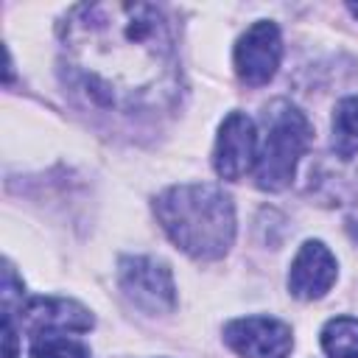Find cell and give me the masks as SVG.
<instances>
[{"label":"cell","mask_w":358,"mask_h":358,"mask_svg":"<svg viewBox=\"0 0 358 358\" xmlns=\"http://www.w3.org/2000/svg\"><path fill=\"white\" fill-rule=\"evenodd\" d=\"M67 81L101 109L168 112L182 87L173 25L151 3H81L59 22Z\"/></svg>","instance_id":"cell-1"},{"label":"cell","mask_w":358,"mask_h":358,"mask_svg":"<svg viewBox=\"0 0 358 358\" xmlns=\"http://www.w3.org/2000/svg\"><path fill=\"white\" fill-rule=\"evenodd\" d=\"M165 235L196 260H218L235 241V204L218 185H173L154 199Z\"/></svg>","instance_id":"cell-2"},{"label":"cell","mask_w":358,"mask_h":358,"mask_svg":"<svg viewBox=\"0 0 358 358\" xmlns=\"http://www.w3.org/2000/svg\"><path fill=\"white\" fill-rule=\"evenodd\" d=\"M263 126H266V137L260 143L255 179H257L260 190L277 193L294 182L296 165L310 145L313 129H310L305 112L282 98H277L266 106Z\"/></svg>","instance_id":"cell-3"},{"label":"cell","mask_w":358,"mask_h":358,"mask_svg":"<svg viewBox=\"0 0 358 358\" xmlns=\"http://www.w3.org/2000/svg\"><path fill=\"white\" fill-rule=\"evenodd\" d=\"M123 296L145 313H171L176 308V282L168 263L148 255H126L117 263Z\"/></svg>","instance_id":"cell-4"},{"label":"cell","mask_w":358,"mask_h":358,"mask_svg":"<svg viewBox=\"0 0 358 358\" xmlns=\"http://www.w3.org/2000/svg\"><path fill=\"white\" fill-rule=\"evenodd\" d=\"M260 154L257 126L243 112H229L218 126L215 148H213V168L221 179L238 182L249 171H255Z\"/></svg>","instance_id":"cell-5"},{"label":"cell","mask_w":358,"mask_h":358,"mask_svg":"<svg viewBox=\"0 0 358 358\" xmlns=\"http://www.w3.org/2000/svg\"><path fill=\"white\" fill-rule=\"evenodd\" d=\"M235 73L249 87H263L274 78L282 59V36L271 20H257L235 45Z\"/></svg>","instance_id":"cell-6"},{"label":"cell","mask_w":358,"mask_h":358,"mask_svg":"<svg viewBox=\"0 0 358 358\" xmlns=\"http://www.w3.org/2000/svg\"><path fill=\"white\" fill-rule=\"evenodd\" d=\"M224 341L241 358H288L294 333L274 316H243L224 327Z\"/></svg>","instance_id":"cell-7"},{"label":"cell","mask_w":358,"mask_h":358,"mask_svg":"<svg viewBox=\"0 0 358 358\" xmlns=\"http://www.w3.org/2000/svg\"><path fill=\"white\" fill-rule=\"evenodd\" d=\"M338 277L336 255L322 241H305L288 271V291L296 299H322Z\"/></svg>","instance_id":"cell-8"},{"label":"cell","mask_w":358,"mask_h":358,"mask_svg":"<svg viewBox=\"0 0 358 358\" xmlns=\"http://www.w3.org/2000/svg\"><path fill=\"white\" fill-rule=\"evenodd\" d=\"M95 324L92 313L62 296H36L25 305H20V327H25L31 336L56 330V333H87Z\"/></svg>","instance_id":"cell-9"},{"label":"cell","mask_w":358,"mask_h":358,"mask_svg":"<svg viewBox=\"0 0 358 358\" xmlns=\"http://www.w3.org/2000/svg\"><path fill=\"white\" fill-rule=\"evenodd\" d=\"M333 151L344 159L358 154V95H347L333 112Z\"/></svg>","instance_id":"cell-10"},{"label":"cell","mask_w":358,"mask_h":358,"mask_svg":"<svg viewBox=\"0 0 358 358\" xmlns=\"http://www.w3.org/2000/svg\"><path fill=\"white\" fill-rule=\"evenodd\" d=\"M322 350L327 358H358V319L336 316L322 327Z\"/></svg>","instance_id":"cell-11"},{"label":"cell","mask_w":358,"mask_h":358,"mask_svg":"<svg viewBox=\"0 0 358 358\" xmlns=\"http://www.w3.org/2000/svg\"><path fill=\"white\" fill-rule=\"evenodd\" d=\"M28 352H31V358H90V350L84 341H78L67 333H56V330L31 336Z\"/></svg>","instance_id":"cell-12"},{"label":"cell","mask_w":358,"mask_h":358,"mask_svg":"<svg viewBox=\"0 0 358 358\" xmlns=\"http://www.w3.org/2000/svg\"><path fill=\"white\" fill-rule=\"evenodd\" d=\"M22 299V280L14 274L11 263L3 266V313H14V299Z\"/></svg>","instance_id":"cell-13"},{"label":"cell","mask_w":358,"mask_h":358,"mask_svg":"<svg viewBox=\"0 0 358 358\" xmlns=\"http://www.w3.org/2000/svg\"><path fill=\"white\" fill-rule=\"evenodd\" d=\"M347 8H350L352 17H358V3H347Z\"/></svg>","instance_id":"cell-14"}]
</instances>
